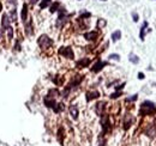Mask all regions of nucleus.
I'll use <instances>...</instances> for the list:
<instances>
[{
    "label": "nucleus",
    "mask_w": 156,
    "mask_h": 146,
    "mask_svg": "<svg viewBox=\"0 0 156 146\" xmlns=\"http://www.w3.org/2000/svg\"><path fill=\"white\" fill-rule=\"evenodd\" d=\"M155 111H156V107L153 102L145 101L140 107V115H151Z\"/></svg>",
    "instance_id": "nucleus-1"
},
{
    "label": "nucleus",
    "mask_w": 156,
    "mask_h": 146,
    "mask_svg": "<svg viewBox=\"0 0 156 146\" xmlns=\"http://www.w3.org/2000/svg\"><path fill=\"white\" fill-rule=\"evenodd\" d=\"M37 43H38V46L42 49H47V48H49L53 44V41H52V38H49L47 35H41V36H40V38H38Z\"/></svg>",
    "instance_id": "nucleus-2"
},
{
    "label": "nucleus",
    "mask_w": 156,
    "mask_h": 146,
    "mask_svg": "<svg viewBox=\"0 0 156 146\" xmlns=\"http://www.w3.org/2000/svg\"><path fill=\"white\" fill-rule=\"evenodd\" d=\"M10 26H11V19H10V16L7 15V13H4V15L1 16V29L5 31V30H7Z\"/></svg>",
    "instance_id": "nucleus-3"
},
{
    "label": "nucleus",
    "mask_w": 156,
    "mask_h": 146,
    "mask_svg": "<svg viewBox=\"0 0 156 146\" xmlns=\"http://www.w3.org/2000/svg\"><path fill=\"white\" fill-rule=\"evenodd\" d=\"M59 54L67 59H73V50L70 47H61L59 49Z\"/></svg>",
    "instance_id": "nucleus-4"
},
{
    "label": "nucleus",
    "mask_w": 156,
    "mask_h": 146,
    "mask_svg": "<svg viewBox=\"0 0 156 146\" xmlns=\"http://www.w3.org/2000/svg\"><path fill=\"white\" fill-rule=\"evenodd\" d=\"M43 102L46 104V107H48V108H54L55 107V99H54V96H51V95H47L43 99Z\"/></svg>",
    "instance_id": "nucleus-5"
},
{
    "label": "nucleus",
    "mask_w": 156,
    "mask_h": 146,
    "mask_svg": "<svg viewBox=\"0 0 156 146\" xmlns=\"http://www.w3.org/2000/svg\"><path fill=\"white\" fill-rule=\"evenodd\" d=\"M106 65H107V64H106V62H103V61H97L96 64H95V65L93 66L91 71H93V72H95V73H97V72H100L101 70H102Z\"/></svg>",
    "instance_id": "nucleus-6"
},
{
    "label": "nucleus",
    "mask_w": 156,
    "mask_h": 146,
    "mask_svg": "<svg viewBox=\"0 0 156 146\" xmlns=\"http://www.w3.org/2000/svg\"><path fill=\"white\" fill-rule=\"evenodd\" d=\"M21 17H22V21L23 23L28 22V5L24 4L23 7H22V13H21Z\"/></svg>",
    "instance_id": "nucleus-7"
},
{
    "label": "nucleus",
    "mask_w": 156,
    "mask_h": 146,
    "mask_svg": "<svg viewBox=\"0 0 156 146\" xmlns=\"http://www.w3.org/2000/svg\"><path fill=\"white\" fill-rule=\"evenodd\" d=\"M89 64H90V59L83 58V59H80L79 61H77V67L78 68H83V67H86Z\"/></svg>",
    "instance_id": "nucleus-8"
},
{
    "label": "nucleus",
    "mask_w": 156,
    "mask_h": 146,
    "mask_svg": "<svg viewBox=\"0 0 156 146\" xmlns=\"http://www.w3.org/2000/svg\"><path fill=\"white\" fill-rule=\"evenodd\" d=\"M96 37H97V32L96 31H90V32L84 34V38H86L88 41H94V40H96Z\"/></svg>",
    "instance_id": "nucleus-9"
},
{
    "label": "nucleus",
    "mask_w": 156,
    "mask_h": 146,
    "mask_svg": "<svg viewBox=\"0 0 156 146\" xmlns=\"http://www.w3.org/2000/svg\"><path fill=\"white\" fill-rule=\"evenodd\" d=\"M102 127H103V131L105 132H107L108 129H109V127H111V123H109V117L108 116H105V117H102Z\"/></svg>",
    "instance_id": "nucleus-10"
},
{
    "label": "nucleus",
    "mask_w": 156,
    "mask_h": 146,
    "mask_svg": "<svg viewBox=\"0 0 156 146\" xmlns=\"http://www.w3.org/2000/svg\"><path fill=\"white\" fill-rule=\"evenodd\" d=\"M70 114H71V116L74 119V120H76V119L78 117V114H79V111H78V108L76 107V105H71L70 107Z\"/></svg>",
    "instance_id": "nucleus-11"
},
{
    "label": "nucleus",
    "mask_w": 156,
    "mask_h": 146,
    "mask_svg": "<svg viewBox=\"0 0 156 146\" xmlns=\"http://www.w3.org/2000/svg\"><path fill=\"white\" fill-rule=\"evenodd\" d=\"M100 96V94L97 91H91V92H88L86 94V101L88 102H90L91 99H95V98H97Z\"/></svg>",
    "instance_id": "nucleus-12"
},
{
    "label": "nucleus",
    "mask_w": 156,
    "mask_h": 146,
    "mask_svg": "<svg viewBox=\"0 0 156 146\" xmlns=\"http://www.w3.org/2000/svg\"><path fill=\"white\" fill-rule=\"evenodd\" d=\"M105 105H106L105 102H99V103L96 104V113H97V115H102V114H103Z\"/></svg>",
    "instance_id": "nucleus-13"
},
{
    "label": "nucleus",
    "mask_w": 156,
    "mask_h": 146,
    "mask_svg": "<svg viewBox=\"0 0 156 146\" xmlns=\"http://www.w3.org/2000/svg\"><path fill=\"white\" fill-rule=\"evenodd\" d=\"M131 123H132V117H131L130 114H127L126 117H125V122H124V125H125V129H127L128 127H130Z\"/></svg>",
    "instance_id": "nucleus-14"
},
{
    "label": "nucleus",
    "mask_w": 156,
    "mask_h": 146,
    "mask_svg": "<svg viewBox=\"0 0 156 146\" xmlns=\"http://www.w3.org/2000/svg\"><path fill=\"white\" fill-rule=\"evenodd\" d=\"M51 4H52V0H41V3H40V9L43 10L47 6H49Z\"/></svg>",
    "instance_id": "nucleus-15"
},
{
    "label": "nucleus",
    "mask_w": 156,
    "mask_h": 146,
    "mask_svg": "<svg viewBox=\"0 0 156 146\" xmlns=\"http://www.w3.org/2000/svg\"><path fill=\"white\" fill-rule=\"evenodd\" d=\"M121 37V32H120V30H117V31H114L113 34H112V40L114 42H117L118 40Z\"/></svg>",
    "instance_id": "nucleus-16"
},
{
    "label": "nucleus",
    "mask_w": 156,
    "mask_h": 146,
    "mask_svg": "<svg viewBox=\"0 0 156 146\" xmlns=\"http://www.w3.org/2000/svg\"><path fill=\"white\" fill-rule=\"evenodd\" d=\"M148 28V22H144V24L142 25V29H140V40H144L145 36V29Z\"/></svg>",
    "instance_id": "nucleus-17"
},
{
    "label": "nucleus",
    "mask_w": 156,
    "mask_h": 146,
    "mask_svg": "<svg viewBox=\"0 0 156 146\" xmlns=\"http://www.w3.org/2000/svg\"><path fill=\"white\" fill-rule=\"evenodd\" d=\"M60 7V4L58 3V1H55V3H53L52 5H51V13H54V12H57L58 11V9Z\"/></svg>",
    "instance_id": "nucleus-18"
},
{
    "label": "nucleus",
    "mask_w": 156,
    "mask_h": 146,
    "mask_svg": "<svg viewBox=\"0 0 156 146\" xmlns=\"http://www.w3.org/2000/svg\"><path fill=\"white\" fill-rule=\"evenodd\" d=\"M147 134L149 137H155L156 135V126H154V128H153V126H151V127L147 131Z\"/></svg>",
    "instance_id": "nucleus-19"
},
{
    "label": "nucleus",
    "mask_w": 156,
    "mask_h": 146,
    "mask_svg": "<svg viewBox=\"0 0 156 146\" xmlns=\"http://www.w3.org/2000/svg\"><path fill=\"white\" fill-rule=\"evenodd\" d=\"M128 59H130V61L133 62V64H138L139 62V59L137 58V55H134V54H130Z\"/></svg>",
    "instance_id": "nucleus-20"
},
{
    "label": "nucleus",
    "mask_w": 156,
    "mask_h": 146,
    "mask_svg": "<svg viewBox=\"0 0 156 146\" xmlns=\"http://www.w3.org/2000/svg\"><path fill=\"white\" fill-rule=\"evenodd\" d=\"M55 105H57V107L53 108L55 113H59V111H61V110L64 109V104H63V103H59V104H55Z\"/></svg>",
    "instance_id": "nucleus-21"
},
{
    "label": "nucleus",
    "mask_w": 156,
    "mask_h": 146,
    "mask_svg": "<svg viewBox=\"0 0 156 146\" xmlns=\"http://www.w3.org/2000/svg\"><path fill=\"white\" fill-rule=\"evenodd\" d=\"M91 16V13H89V12H80V18L79 19H83V18H89Z\"/></svg>",
    "instance_id": "nucleus-22"
},
{
    "label": "nucleus",
    "mask_w": 156,
    "mask_h": 146,
    "mask_svg": "<svg viewBox=\"0 0 156 146\" xmlns=\"http://www.w3.org/2000/svg\"><path fill=\"white\" fill-rule=\"evenodd\" d=\"M10 19L11 21H16V16H17V13H16V9H13L12 11H11V13H10Z\"/></svg>",
    "instance_id": "nucleus-23"
},
{
    "label": "nucleus",
    "mask_w": 156,
    "mask_h": 146,
    "mask_svg": "<svg viewBox=\"0 0 156 146\" xmlns=\"http://www.w3.org/2000/svg\"><path fill=\"white\" fill-rule=\"evenodd\" d=\"M7 36H9V40H12V37H13V29H12V26H10V28L7 29Z\"/></svg>",
    "instance_id": "nucleus-24"
},
{
    "label": "nucleus",
    "mask_w": 156,
    "mask_h": 146,
    "mask_svg": "<svg viewBox=\"0 0 156 146\" xmlns=\"http://www.w3.org/2000/svg\"><path fill=\"white\" fill-rule=\"evenodd\" d=\"M109 59H112V60H119L120 56H119L118 54H111V55H109Z\"/></svg>",
    "instance_id": "nucleus-25"
},
{
    "label": "nucleus",
    "mask_w": 156,
    "mask_h": 146,
    "mask_svg": "<svg viewBox=\"0 0 156 146\" xmlns=\"http://www.w3.org/2000/svg\"><path fill=\"white\" fill-rule=\"evenodd\" d=\"M120 96V92H115V94H112L111 95V98H118Z\"/></svg>",
    "instance_id": "nucleus-26"
},
{
    "label": "nucleus",
    "mask_w": 156,
    "mask_h": 146,
    "mask_svg": "<svg viewBox=\"0 0 156 146\" xmlns=\"http://www.w3.org/2000/svg\"><path fill=\"white\" fill-rule=\"evenodd\" d=\"M132 17H133L134 22H138V15H137V13H132Z\"/></svg>",
    "instance_id": "nucleus-27"
},
{
    "label": "nucleus",
    "mask_w": 156,
    "mask_h": 146,
    "mask_svg": "<svg viewBox=\"0 0 156 146\" xmlns=\"http://www.w3.org/2000/svg\"><path fill=\"white\" fill-rule=\"evenodd\" d=\"M136 99H137V95H133V97L127 98V101H136Z\"/></svg>",
    "instance_id": "nucleus-28"
},
{
    "label": "nucleus",
    "mask_w": 156,
    "mask_h": 146,
    "mask_svg": "<svg viewBox=\"0 0 156 146\" xmlns=\"http://www.w3.org/2000/svg\"><path fill=\"white\" fill-rule=\"evenodd\" d=\"M38 1H40V0H30L29 3H30V5H35V4H37Z\"/></svg>",
    "instance_id": "nucleus-29"
},
{
    "label": "nucleus",
    "mask_w": 156,
    "mask_h": 146,
    "mask_svg": "<svg viewBox=\"0 0 156 146\" xmlns=\"http://www.w3.org/2000/svg\"><path fill=\"white\" fill-rule=\"evenodd\" d=\"M9 3H10V4H13V5L16 6V4H17V0H9Z\"/></svg>",
    "instance_id": "nucleus-30"
},
{
    "label": "nucleus",
    "mask_w": 156,
    "mask_h": 146,
    "mask_svg": "<svg viewBox=\"0 0 156 146\" xmlns=\"http://www.w3.org/2000/svg\"><path fill=\"white\" fill-rule=\"evenodd\" d=\"M138 78L139 79H144V74H143V73H138Z\"/></svg>",
    "instance_id": "nucleus-31"
},
{
    "label": "nucleus",
    "mask_w": 156,
    "mask_h": 146,
    "mask_svg": "<svg viewBox=\"0 0 156 146\" xmlns=\"http://www.w3.org/2000/svg\"><path fill=\"white\" fill-rule=\"evenodd\" d=\"M1 11H3V4L0 3V12H1Z\"/></svg>",
    "instance_id": "nucleus-32"
},
{
    "label": "nucleus",
    "mask_w": 156,
    "mask_h": 146,
    "mask_svg": "<svg viewBox=\"0 0 156 146\" xmlns=\"http://www.w3.org/2000/svg\"><path fill=\"white\" fill-rule=\"evenodd\" d=\"M102 1H106V0H102Z\"/></svg>",
    "instance_id": "nucleus-33"
}]
</instances>
